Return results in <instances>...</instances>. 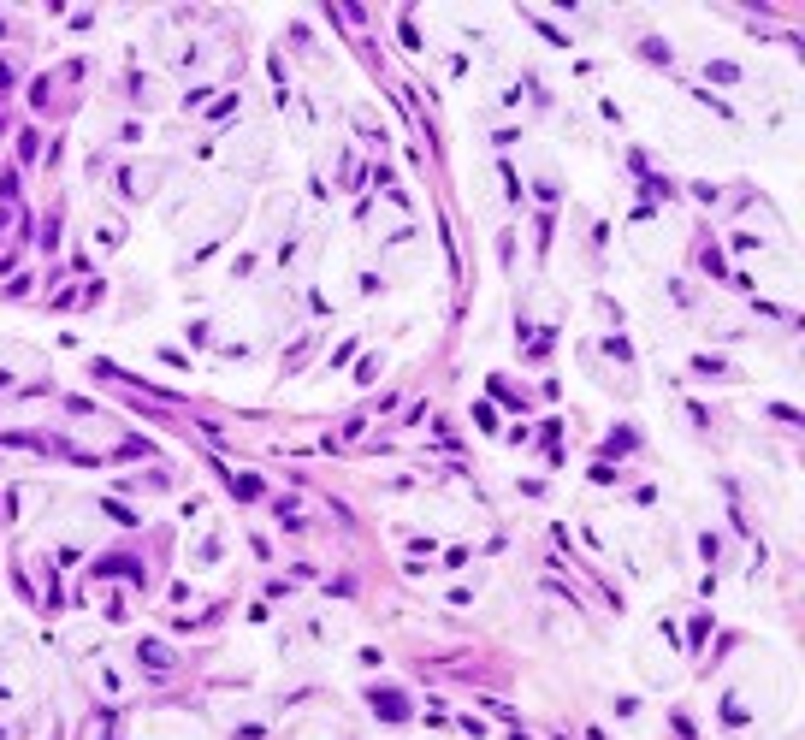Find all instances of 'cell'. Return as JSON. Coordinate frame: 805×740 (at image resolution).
I'll return each instance as SVG.
<instances>
[{
  "label": "cell",
  "instance_id": "8992f818",
  "mask_svg": "<svg viewBox=\"0 0 805 740\" xmlns=\"http://www.w3.org/2000/svg\"><path fill=\"white\" fill-rule=\"evenodd\" d=\"M6 83H12V65H6V60H0V89H6Z\"/></svg>",
  "mask_w": 805,
  "mask_h": 740
},
{
  "label": "cell",
  "instance_id": "277c9868",
  "mask_svg": "<svg viewBox=\"0 0 805 740\" xmlns=\"http://www.w3.org/2000/svg\"><path fill=\"white\" fill-rule=\"evenodd\" d=\"M231 492L237 498H261V480L255 474H231Z\"/></svg>",
  "mask_w": 805,
  "mask_h": 740
},
{
  "label": "cell",
  "instance_id": "5b68a950",
  "mask_svg": "<svg viewBox=\"0 0 805 740\" xmlns=\"http://www.w3.org/2000/svg\"><path fill=\"white\" fill-rule=\"evenodd\" d=\"M640 54H646V60H663V65H669V42H658V36H646V47H640Z\"/></svg>",
  "mask_w": 805,
  "mask_h": 740
},
{
  "label": "cell",
  "instance_id": "3957f363",
  "mask_svg": "<svg viewBox=\"0 0 805 740\" xmlns=\"http://www.w3.org/2000/svg\"><path fill=\"white\" fill-rule=\"evenodd\" d=\"M142 663H148V669H166V663H172V651H166L160 640H142Z\"/></svg>",
  "mask_w": 805,
  "mask_h": 740
},
{
  "label": "cell",
  "instance_id": "6da1fadb",
  "mask_svg": "<svg viewBox=\"0 0 805 740\" xmlns=\"http://www.w3.org/2000/svg\"><path fill=\"white\" fill-rule=\"evenodd\" d=\"M367 705H373V717H385V722H402V717H409V699H402L397 687H373Z\"/></svg>",
  "mask_w": 805,
  "mask_h": 740
},
{
  "label": "cell",
  "instance_id": "7a4b0ae2",
  "mask_svg": "<svg viewBox=\"0 0 805 740\" xmlns=\"http://www.w3.org/2000/svg\"><path fill=\"white\" fill-rule=\"evenodd\" d=\"M95 575H125V581H142V563H130V557H107V563H89Z\"/></svg>",
  "mask_w": 805,
  "mask_h": 740
}]
</instances>
